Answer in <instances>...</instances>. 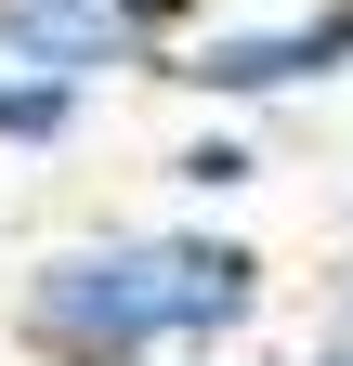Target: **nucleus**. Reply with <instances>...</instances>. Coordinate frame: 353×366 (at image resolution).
Returning <instances> with one entry per match:
<instances>
[{
	"mask_svg": "<svg viewBox=\"0 0 353 366\" xmlns=\"http://www.w3.org/2000/svg\"><path fill=\"white\" fill-rule=\"evenodd\" d=\"M157 170L184 183L197 209H223V197H249V183H262V144H249V118H223V105H209V118H197V131H184Z\"/></svg>",
	"mask_w": 353,
	"mask_h": 366,
	"instance_id": "5",
	"label": "nucleus"
},
{
	"mask_svg": "<svg viewBox=\"0 0 353 366\" xmlns=\"http://www.w3.org/2000/svg\"><path fill=\"white\" fill-rule=\"evenodd\" d=\"M275 262L236 222H105L14 274L26 366H209L262 327Z\"/></svg>",
	"mask_w": 353,
	"mask_h": 366,
	"instance_id": "1",
	"label": "nucleus"
},
{
	"mask_svg": "<svg viewBox=\"0 0 353 366\" xmlns=\"http://www.w3.org/2000/svg\"><path fill=\"white\" fill-rule=\"evenodd\" d=\"M79 118H92V92H79V79L0 66V157H53V144H79Z\"/></svg>",
	"mask_w": 353,
	"mask_h": 366,
	"instance_id": "4",
	"label": "nucleus"
},
{
	"mask_svg": "<svg viewBox=\"0 0 353 366\" xmlns=\"http://www.w3.org/2000/svg\"><path fill=\"white\" fill-rule=\"evenodd\" d=\"M184 0H0V66H53V79H170L184 53Z\"/></svg>",
	"mask_w": 353,
	"mask_h": 366,
	"instance_id": "3",
	"label": "nucleus"
},
{
	"mask_svg": "<svg viewBox=\"0 0 353 366\" xmlns=\"http://www.w3.org/2000/svg\"><path fill=\"white\" fill-rule=\"evenodd\" d=\"M353 79V0H275V14H197L184 53H170V92L223 118L262 105H301V92H340Z\"/></svg>",
	"mask_w": 353,
	"mask_h": 366,
	"instance_id": "2",
	"label": "nucleus"
},
{
	"mask_svg": "<svg viewBox=\"0 0 353 366\" xmlns=\"http://www.w3.org/2000/svg\"><path fill=\"white\" fill-rule=\"evenodd\" d=\"M301 366H353V274L314 301V353H301Z\"/></svg>",
	"mask_w": 353,
	"mask_h": 366,
	"instance_id": "6",
	"label": "nucleus"
},
{
	"mask_svg": "<svg viewBox=\"0 0 353 366\" xmlns=\"http://www.w3.org/2000/svg\"><path fill=\"white\" fill-rule=\"evenodd\" d=\"M184 14H209V0H184Z\"/></svg>",
	"mask_w": 353,
	"mask_h": 366,
	"instance_id": "7",
	"label": "nucleus"
}]
</instances>
